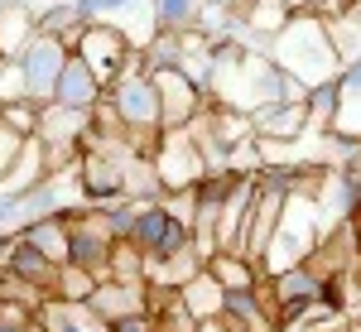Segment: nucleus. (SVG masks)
<instances>
[{
    "mask_svg": "<svg viewBox=\"0 0 361 332\" xmlns=\"http://www.w3.org/2000/svg\"><path fill=\"white\" fill-rule=\"evenodd\" d=\"M0 332H39V323H0Z\"/></svg>",
    "mask_w": 361,
    "mask_h": 332,
    "instance_id": "72a5a7b5",
    "label": "nucleus"
},
{
    "mask_svg": "<svg viewBox=\"0 0 361 332\" xmlns=\"http://www.w3.org/2000/svg\"><path fill=\"white\" fill-rule=\"evenodd\" d=\"M265 54L275 58L289 78H299L304 87L333 82L342 73V58L333 49V34H328L323 15H289V25L265 44Z\"/></svg>",
    "mask_w": 361,
    "mask_h": 332,
    "instance_id": "f257e3e1",
    "label": "nucleus"
},
{
    "mask_svg": "<svg viewBox=\"0 0 361 332\" xmlns=\"http://www.w3.org/2000/svg\"><path fill=\"white\" fill-rule=\"evenodd\" d=\"M54 102L78 106V111H97L102 102H106V82H102L82 58L73 54V58H68V68H63V78H58V97H54Z\"/></svg>",
    "mask_w": 361,
    "mask_h": 332,
    "instance_id": "4468645a",
    "label": "nucleus"
},
{
    "mask_svg": "<svg viewBox=\"0 0 361 332\" xmlns=\"http://www.w3.org/2000/svg\"><path fill=\"white\" fill-rule=\"evenodd\" d=\"M207 270L217 275V284H222L226 294H231V289H255V284L265 279L250 255H231V250H217V255L207 260Z\"/></svg>",
    "mask_w": 361,
    "mask_h": 332,
    "instance_id": "412c9836",
    "label": "nucleus"
},
{
    "mask_svg": "<svg viewBox=\"0 0 361 332\" xmlns=\"http://www.w3.org/2000/svg\"><path fill=\"white\" fill-rule=\"evenodd\" d=\"M154 168H159V183L164 193H178V188H197L207 178V164H202V149H197L193 130H159V145H154Z\"/></svg>",
    "mask_w": 361,
    "mask_h": 332,
    "instance_id": "20e7f679",
    "label": "nucleus"
},
{
    "mask_svg": "<svg viewBox=\"0 0 361 332\" xmlns=\"http://www.w3.org/2000/svg\"><path fill=\"white\" fill-rule=\"evenodd\" d=\"M106 106L111 116L130 130V135H159L164 130V116H159V87L149 73H121L111 87H106Z\"/></svg>",
    "mask_w": 361,
    "mask_h": 332,
    "instance_id": "7ed1b4c3",
    "label": "nucleus"
},
{
    "mask_svg": "<svg viewBox=\"0 0 361 332\" xmlns=\"http://www.w3.org/2000/svg\"><path fill=\"white\" fill-rule=\"evenodd\" d=\"M5 102H29V82H25L20 58H0V106Z\"/></svg>",
    "mask_w": 361,
    "mask_h": 332,
    "instance_id": "cd10ccee",
    "label": "nucleus"
},
{
    "mask_svg": "<svg viewBox=\"0 0 361 332\" xmlns=\"http://www.w3.org/2000/svg\"><path fill=\"white\" fill-rule=\"evenodd\" d=\"M154 332H159V328H154Z\"/></svg>",
    "mask_w": 361,
    "mask_h": 332,
    "instance_id": "c9c22d12",
    "label": "nucleus"
},
{
    "mask_svg": "<svg viewBox=\"0 0 361 332\" xmlns=\"http://www.w3.org/2000/svg\"><path fill=\"white\" fill-rule=\"evenodd\" d=\"M328 34H333V49H337V58H342V68L361 58V20L352 10L337 15V20H328Z\"/></svg>",
    "mask_w": 361,
    "mask_h": 332,
    "instance_id": "393cba45",
    "label": "nucleus"
},
{
    "mask_svg": "<svg viewBox=\"0 0 361 332\" xmlns=\"http://www.w3.org/2000/svg\"><path fill=\"white\" fill-rule=\"evenodd\" d=\"M333 226L337 221L318 207L313 193H289L284 197V212H279V221H275V236H270V246L260 255V275L270 279V275H279V270L304 265L308 255L333 236Z\"/></svg>",
    "mask_w": 361,
    "mask_h": 332,
    "instance_id": "f03ea898",
    "label": "nucleus"
},
{
    "mask_svg": "<svg viewBox=\"0 0 361 332\" xmlns=\"http://www.w3.org/2000/svg\"><path fill=\"white\" fill-rule=\"evenodd\" d=\"M0 270H10V275H20V279H29V284H39V289L54 294V279H58L63 265H54L39 246H29L25 236H10V246L0 255Z\"/></svg>",
    "mask_w": 361,
    "mask_h": 332,
    "instance_id": "ddd939ff",
    "label": "nucleus"
},
{
    "mask_svg": "<svg viewBox=\"0 0 361 332\" xmlns=\"http://www.w3.org/2000/svg\"><path fill=\"white\" fill-rule=\"evenodd\" d=\"M284 188L279 183H265L260 178V193H255V212H250V231H246V255L260 265V255H265V246H270V236H275V221L279 212H284Z\"/></svg>",
    "mask_w": 361,
    "mask_h": 332,
    "instance_id": "f8f14e48",
    "label": "nucleus"
},
{
    "mask_svg": "<svg viewBox=\"0 0 361 332\" xmlns=\"http://www.w3.org/2000/svg\"><path fill=\"white\" fill-rule=\"evenodd\" d=\"M111 332H154V318H149V308H145V313H130V318L111 323Z\"/></svg>",
    "mask_w": 361,
    "mask_h": 332,
    "instance_id": "2f4dec72",
    "label": "nucleus"
},
{
    "mask_svg": "<svg viewBox=\"0 0 361 332\" xmlns=\"http://www.w3.org/2000/svg\"><path fill=\"white\" fill-rule=\"evenodd\" d=\"M29 246H39L54 265H68V217H34L20 226Z\"/></svg>",
    "mask_w": 361,
    "mask_h": 332,
    "instance_id": "aec40b11",
    "label": "nucleus"
},
{
    "mask_svg": "<svg viewBox=\"0 0 361 332\" xmlns=\"http://www.w3.org/2000/svg\"><path fill=\"white\" fill-rule=\"evenodd\" d=\"M0 299H10V304H29V308H39L44 299H49V289H39V284H29V279L10 275V270H0Z\"/></svg>",
    "mask_w": 361,
    "mask_h": 332,
    "instance_id": "c85d7f7f",
    "label": "nucleus"
},
{
    "mask_svg": "<svg viewBox=\"0 0 361 332\" xmlns=\"http://www.w3.org/2000/svg\"><path fill=\"white\" fill-rule=\"evenodd\" d=\"M289 15H323V20H337L352 10V0H284Z\"/></svg>",
    "mask_w": 361,
    "mask_h": 332,
    "instance_id": "c756f323",
    "label": "nucleus"
},
{
    "mask_svg": "<svg viewBox=\"0 0 361 332\" xmlns=\"http://www.w3.org/2000/svg\"><path fill=\"white\" fill-rule=\"evenodd\" d=\"M178 294H183V308H188L193 318H217V313L226 308V289L217 284V275H212V270H197V275L188 279Z\"/></svg>",
    "mask_w": 361,
    "mask_h": 332,
    "instance_id": "6ab92c4d",
    "label": "nucleus"
},
{
    "mask_svg": "<svg viewBox=\"0 0 361 332\" xmlns=\"http://www.w3.org/2000/svg\"><path fill=\"white\" fill-rule=\"evenodd\" d=\"M226 173H265V149H260V140L255 135L236 140V145L226 149Z\"/></svg>",
    "mask_w": 361,
    "mask_h": 332,
    "instance_id": "bb28decb",
    "label": "nucleus"
},
{
    "mask_svg": "<svg viewBox=\"0 0 361 332\" xmlns=\"http://www.w3.org/2000/svg\"><path fill=\"white\" fill-rule=\"evenodd\" d=\"M34 34H39L34 5H29V0H5V5H0V58H20Z\"/></svg>",
    "mask_w": 361,
    "mask_h": 332,
    "instance_id": "f3484780",
    "label": "nucleus"
},
{
    "mask_svg": "<svg viewBox=\"0 0 361 332\" xmlns=\"http://www.w3.org/2000/svg\"><path fill=\"white\" fill-rule=\"evenodd\" d=\"M154 87H159V116H164V130H183L193 125V116L207 106V92L197 82H188L183 68H154L149 73Z\"/></svg>",
    "mask_w": 361,
    "mask_h": 332,
    "instance_id": "6e6552de",
    "label": "nucleus"
},
{
    "mask_svg": "<svg viewBox=\"0 0 361 332\" xmlns=\"http://www.w3.org/2000/svg\"><path fill=\"white\" fill-rule=\"evenodd\" d=\"M73 54L82 58L87 68L102 78V82L111 87L121 73H126V58H130V39L126 34H116V29H106V25H87V34L78 39V49Z\"/></svg>",
    "mask_w": 361,
    "mask_h": 332,
    "instance_id": "1a4fd4ad",
    "label": "nucleus"
},
{
    "mask_svg": "<svg viewBox=\"0 0 361 332\" xmlns=\"http://www.w3.org/2000/svg\"><path fill=\"white\" fill-rule=\"evenodd\" d=\"M68 58H73V49L58 39V34H34L29 39V49L20 54V63H25V82H29V102H54L58 97V78H63V68H68Z\"/></svg>",
    "mask_w": 361,
    "mask_h": 332,
    "instance_id": "423d86ee",
    "label": "nucleus"
},
{
    "mask_svg": "<svg viewBox=\"0 0 361 332\" xmlns=\"http://www.w3.org/2000/svg\"><path fill=\"white\" fill-rule=\"evenodd\" d=\"M352 5H361V0H352Z\"/></svg>",
    "mask_w": 361,
    "mask_h": 332,
    "instance_id": "f704fd0d",
    "label": "nucleus"
},
{
    "mask_svg": "<svg viewBox=\"0 0 361 332\" xmlns=\"http://www.w3.org/2000/svg\"><path fill=\"white\" fill-rule=\"evenodd\" d=\"M328 135L357 140L361 145V58L337 73V116H333V130Z\"/></svg>",
    "mask_w": 361,
    "mask_h": 332,
    "instance_id": "dca6fc26",
    "label": "nucleus"
},
{
    "mask_svg": "<svg viewBox=\"0 0 361 332\" xmlns=\"http://www.w3.org/2000/svg\"><path fill=\"white\" fill-rule=\"evenodd\" d=\"M255 140H304L308 135V106L304 102H265L250 111Z\"/></svg>",
    "mask_w": 361,
    "mask_h": 332,
    "instance_id": "9d476101",
    "label": "nucleus"
},
{
    "mask_svg": "<svg viewBox=\"0 0 361 332\" xmlns=\"http://www.w3.org/2000/svg\"><path fill=\"white\" fill-rule=\"evenodd\" d=\"M304 106H308V135H328V130H333V116H337V78L308 87Z\"/></svg>",
    "mask_w": 361,
    "mask_h": 332,
    "instance_id": "5701e85b",
    "label": "nucleus"
},
{
    "mask_svg": "<svg viewBox=\"0 0 361 332\" xmlns=\"http://www.w3.org/2000/svg\"><path fill=\"white\" fill-rule=\"evenodd\" d=\"M255 193H260V173H231V188H226V202H222V221H217V250L246 255Z\"/></svg>",
    "mask_w": 361,
    "mask_h": 332,
    "instance_id": "0eeeda50",
    "label": "nucleus"
},
{
    "mask_svg": "<svg viewBox=\"0 0 361 332\" xmlns=\"http://www.w3.org/2000/svg\"><path fill=\"white\" fill-rule=\"evenodd\" d=\"M202 10H207V0H154V20H159V29H173V34L197 29L202 25Z\"/></svg>",
    "mask_w": 361,
    "mask_h": 332,
    "instance_id": "4be33fe9",
    "label": "nucleus"
},
{
    "mask_svg": "<svg viewBox=\"0 0 361 332\" xmlns=\"http://www.w3.org/2000/svg\"><path fill=\"white\" fill-rule=\"evenodd\" d=\"M39 332H111V323L92 304H73V299H44L39 304Z\"/></svg>",
    "mask_w": 361,
    "mask_h": 332,
    "instance_id": "9b49d317",
    "label": "nucleus"
},
{
    "mask_svg": "<svg viewBox=\"0 0 361 332\" xmlns=\"http://www.w3.org/2000/svg\"><path fill=\"white\" fill-rule=\"evenodd\" d=\"M87 304L97 308L106 323H121V318H130V313H145L149 308V284H121V279H102L97 289H92V299Z\"/></svg>",
    "mask_w": 361,
    "mask_h": 332,
    "instance_id": "2eb2a0df",
    "label": "nucleus"
},
{
    "mask_svg": "<svg viewBox=\"0 0 361 332\" xmlns=\"http://www.w3.org/2000/svg\"><path fill=\"white\" fill-rule=\"evenodd\" d=\"M106 279H121V284H149L145 279V250L135 241H116L111 260H106Z\"/></svg>",
    "mask_w": 361,
    "mask_h": 332,
    "instance_id": "b1692460",
    "label": "nucleus"
},
{
    "mask_svg": "<svg viewBox=\"0 0 361 332\" xmlns=\"http://www.w3.org/2000/svg\"><path fill=\"white\" fill-rule=\"evenodd\" d=\"M87 25H106L130 39V49H149V39L159 34L154 20V0H82Z\"/></svg>",
    "mask_w": 361,
    "mask_h": 332,
    "instance_id": "39448f33",
    "label": "nucleus"
},
{
    "mask_svg": "<svg viewBox=\"0 0 361 332\" xmlns=\"http://www.w3.org/2000/svg\"><path fill=\"white\" fill-rule=\"evenodd\" d=\"M97 284H102V279L92 275V270H78V265H63V270H58V279H54V299H73V304H87Z\"/></svg>",
    "mask_w": 361,
    "mask_h": 332,
    "instance_id": "a878e982",
    "label": "nucleus"
},
{
    "mask_svg": "<svg viewBox=\"0 0 361 332\" xmlns=\"http://www.w3.org/2000/svg\"><path fill=\"white\" fill-rule=\"evenodd\" d=\"M197 270H207V260L197 255V246L173 250L169 260H145V279H149L154 289H183Z\"/></svg>",
    "mask_w": 361,
    "mask_h": 332,
    "instance_id": "a211bd4d",
    "label": "nucleus"
},
{
    "mask_svg": "<svg viewBox=\"0 0 361 332\" xmlns=\"http://www.w3.org/2000/svg\"><path fill=\"white\" fill-rule=\"evenodd\" d=\"M25 140L29 135H20V130H10V125H0V178L15 168V159H20V149H25Z\"/></svg>",
    "mask_w": 361,
    "mask_h": 332,
    "instance_id": "7c9ffc66",
    "label": "nucleus"
},
{
    "mask_svg": "<svg viewBox=\"0 0 361 332\" xmlns=\"http://www.w3.org/2000/svg\"><path fill=\"white\" fill-rule=\"evenodd\" d=\"M193 332H231V328H226V318L217 313V318H197V323H193Z\"/></svg>",
    "mask_w": 361,
    "mask_h": 332,
    "instance_id": "473e14b6",
    "label": "nucleus"
}]
</instances>
